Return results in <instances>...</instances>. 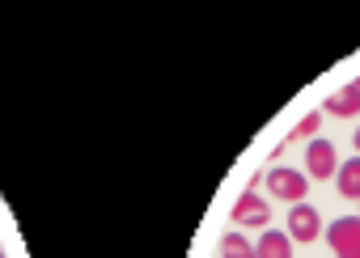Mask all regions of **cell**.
<instances>
[{
	"mask_svg": "<svg viewBox=\"0 0 360 258\" xmlns=\"http://www.w3.org/2000/svg\"><path fill=\"white\" fill-rule=\"evenodd\" d=\"M326 245L335 250V258H360V216H339L326 228Z\"/></svg>",
	"mask_w": 360,
	"mask_h": 258,
	"instance_id": "obj_1",
	"label": "cell"
},
{
	"mask_svg": "<svg viewBox=\"0 0 360 258\" xmlns=\"http://www.w3.org/2000/svg\"><path fill=\"white\" fill-rule=\"evenodd\" d=\"M305 169H309V178H318V182L339 178V153H335V144H330V140H309V148H305Z\"/></svg>",
	"mask_w": 360,
	"mask_h": 258,
	"instance_id": "obj_2",
	"label": "cell"
},
{
	"mask_svg": "<svg viewBox=\"0 0 360 258\" xmlns=\"http://www.w3.org/2000/svg\"><path fill=\"white\" fill-rule=\"evenodd\" d=\"M267 186H271V195H276V199H288V203H301V199L309 195L305 174H301V169H284V165L267 174Z\"/></svg>",
	"mask_w": 360,
	"mask_h": 258,
	"instance_id": "obj_3",
	"label": "cell"
},
{
	"mask_svg": "<svg viewBox=\"0 0 360 258\" xmlns=\"http://www.w3.org/2000/svg\"><path fill=\"white\" fill-rule=\"evenodd\" d=\"M318 233H322V216H318V212H314L309 203H297V207L288 212V237H292V241H305V245H309V241H314Z\"/></svg>",
	"mask_w": 360,
	"mask_h": 258,
	"instance_id": "obj_4",
	"label": "cell"
},
{
	"mask_svg": "<svg viewBox=\"0 0 360 258\" xmlns=\"http://www.w3.org/2000/svg\"><path fill=\"white\" fill-rule=\"evenodd\" d=\"M267 216H271V207H267V199H259L255 186H250V191L238 199V207H233V220H242V224H267Z\"/></svg>",
	"mask_w": 360,
	"mask_h": 258,
	"instance_id": "obj_5",
	"label": "cell"
},
{
	"mask_svg": "<svg viewBox=\"0 0 360 258\" xmlns=\"http://www.w3.org/2000/svg\"><path fill=\"white\" fill-rule=\"evenodd\" d=\"M322 110H326V115H339V119L360 115V89H356V85H343L339 93H330V98L322 102Z\"/></svg>",
	"mask_w": 360,
	"mask_h": 258,
	"instance_id": "obj_6",
	"label": "cell"
},
{
	"mask_svg": "<svg viewBox=\"0 0 360 258\" xmlns=\"http://www.w3.org/2000/svg\"><path fill=\"white\" fill-rule=\"evenodd\" d=\"M255 250H259V258H292V237L280 233V228H267Z\"/></svg>",
	"mask_w": 360,
	"mask_h": 258,
	"instance_id": "obj_7",
	"label": "cell"
},
{
	"mask_svg": "<svg viewBox=\"0 0 360 258\" xmlns=\"http://www.w3.org/2000/svg\"><path fill=\"white\" fill-rule=\"evenodd\" d=\"M339 195L343 199H360V157L339 165Z\"/></svg>",
	"mask_w": 360,
	"mask_h": 258,
	"instance_id": "obj_8",
	"label": "cell"
},
{
	"mask_svg": "<svg viewBox=\"0 0 360 258\" xmlns=\"http://www.w3.org/2000/svg\"><path fill=\"white\" fill-rule=\"evenodd\" d=\"M221 250H225V258H259V250L246 237H238V233H225L221 237Z\"/></svg>",
	"mask_w": 360,
	"mask_h": 258,
	"instance_id": "obj_9",
	"label": "cell"
},
{
	"mask_svg": "<svg viewBox=\"0 0 360 258\" xmlns=\"http://www.w3.org/2000/svg\"><path fill=\"white\" fill-rule=\"evenodd\" d=\"M318 127H322V115H305V119L292 127V140H318Z\"/></svg>",
	"mask_w": 360,
	"mask_h": 258,
	"instance_id": "obj_10",
	"label": "cell"
},
{
	"mask_svg": "<svg viewBox=\"0 0 360 258\" xmlns=\"http://www.w3.org/2000/svg\"><path fill=\"white\" fill-rule=\"evenodd\" d=\"M352 144H356V153H360V127H356V136H352Z\"/></svg>",
	"mask_w": 360,
	"mask_h": 258,
	"instance_id": "obj_11",
	"label": "cell"
},
{
	"mask_svg": "<svg viewBox=\"0 0 360 258\" xmlns=\"http://www.w3.org/2000/svg\"><path fill=\"white\" fill-rule=\"evenodd\" d=\"M352 85H356V89H360V77H356V81H352Z\"/></svg>",
	"mask_w": 360,
	"mask_h": 258,
	"instance_id": "obj_12",
	"label": "cell"
}]
</instances>
